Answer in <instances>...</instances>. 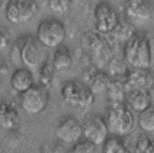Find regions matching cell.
Masks as SVG:
<instances>
[{
    "instance_id": "12",
    "label": "cell",
    "mask_w": 154,
    "mask_h": 153,
    "mask_svg": "<svg viewBox=\"0 0 154 153\" xmlns=\"http://www.w3.org/2000/svg\"><path fill=\"white\" fill-rule=\"evenodd\" d=\"M153 75L149 68H136L131 70L123 83L126 92L135 90L152 91Z\"/></svg>"
},
{
    "instance_id": "20",
    "label": "cell",
    "mask_w": 154,
    "mask_h": 153,
    "mask_svg": "<svg viewBox=\"0 0 154 153\" xmlns=\"http://www.w3.org/2000/svg\"><path fill=\"white\" fill-rule=\"evenodd\" d=\"M102 153H132L123 137L109 135L103 143Z\"/></svg>"
},
{
    "instance_id": "23",
    "label": "cell",
    "mask_w": 154,
    "mask_h": 153,
    "mask_svg": "<svg viewBox=\"0 0 154 153\" xmlns=\"http://www.w3.org/2000/svg\"><path fill=\"white\" fill-rule=\"evenodd\" d=\"M139 127L144 131L151 133L154 131V107L152 105L139 113L138 118Z\"/></svg>"
},
{
    "instance_id": "5",
    "label": "cell",
    "mask_w": 154,
    "mask_h": 153,
    "mask_svg": "<svg viewBox=\"0 0 154 153\" xmlns=\"http://www.w3.org/2000/svg\"><path fill=\"white\" fill-rule=\"evenodd\" d=\"M66 36V29L63 23L55 18H48L38 24L35 38L43 47L54 48L63 44Z\"/></svg>"
},
{
    "instance_id": "24",
    "label": "cell",
    "mask_w": 154,
    "mask_h": 153,
    "mask_svg": "<svg viewBox=\"0 0 154 153\" xmlns=\"http://www.w3.org/2000/svg\"><path fill=\"white\" fill-rule=\"evenodd\" d=\"M54 67L49 61H43L40 68V80L41 86L46 88L50 85L54 76Z\"/></svg>"
},
{
    "instance_id": "21",
    "label": "cell",
    "mask_w": 154,
    "mask_h": 153,
    "mask_svg": "<svg viewBox=\"0 0 154 153\" xmlns=\"http://www.w3.org/2000/svg\"><path fill=\"white\" fill-rule=\"evenodd\" d=\"M105 92L108 103L125 102L126 92L122 82L111 79Z\"/></svg>"
},
{
    "instance_id": "6",
    "label": "cell",
    "mask_w": 154,
    "mask_h": 153,
    "mask_svg": "<svg viewBox=\"0 0 154 153\" xmlns=\"http://www.w3.org/2000/svg\"><path fill=\"white\" fill-rule=\"evenodd\" d=\"M114 44L99 32H87L82 38V46L100 63L108 62L112 56Z\"/></svg>"
},
{
    "instance_id": "16",
    "label": "cell",
    "mask_w": 154,
    "mask_h": 153,
    "mask_svg": "<svg viewBox=\"0 0 154 153\" xmlns=\"http://www.w3.org/2000/svg\"><path fill=\"white\" fill-rule=\"evenodd\" d=\"M12 87L20 93H22L33 86V76L31 71L26 68H17L11 77Z\"/></svg>"
},
{
    "instance_id": "22",
    "label": "cell",
    "mask_w": 154,
    "mask_h": 153,
    "mask_svg": "<svg viewBox=\"0 0 154 153\" xmlns=\"http://www.w3.org/2000/svg\"><path fill=\"white\" fill-rule=\"evenodd\" d=\"M19 122L17 112L13 107L5 105L0 108V125L4 128L11 129L16 127Z\"/></svg>"
},
{
    "instance_id": "25",
    "label": "cell",
    "mask_w": 154,
    "mask_h": 153,
    "mask_svg": "<svg viewBox=\"0 0 154 153\" xmlns=\"http://www.w3.org/2000/svg\"><path fill=\"white\" fill-rule=\"evenodd\" d=\"M134 153H154L153 138L147 135L140 136L135 144Z\"/></svg>"
},
{
    "instance_id": "15",
    "label": "cell",
    "mask_w": 154,
    "mask_h": 153,
    "mask_svg": "<svg viewBox=\"0 0 154 153\" xmlns=\"http://www.w3.org/2000/svg\"><path fill=\"white\" fill-rule=\"evenodd\" d=\"M151 91L147 90L132 91L126 92L125 100L132 110L140 113L153 105Z\"/></svg>"
},
{
    "instance_id": "3",
    "label": "cell",
    "mask_w": 154,
    "mask_h": 153,
    "mask_svg": "<svg viewBox=\"0 0 154 153\" xmlns=\"http://www.w3.org/2000/svg\"><path fill=\"white\" fill-rule=\"evenodd\" d=\"M104 119L112 135L124 137L134 126V115L125 102L108 103Z\"/></svg>"
},
{
    "instance_id": "13",
    "label": "cell",
    "mask_w": 154,
    "mask_h": 153,
    "mask_svg": "<svg viewBox=\"0 0 154 153\" xmlns=\"http://www.w3.org/2000/svg\"><path fill=\"white\" fill-rule=\"evenodd\" d=\"M111 80L108 73L97 67H93L85 72L83 82L95 95L105 91Z\"/></svg>"
},
{
    "instance_id": "28",
    "label": "cell",
    "mask_w": 154,
    "mask_h": 153,
    "mask_svg": "<svg viewBox=\"0 0 154 153\" xmlns=\"http://www.w3.org/2000/svg\"><path fill=\"white\" fill-rule=\"evenodd\" d=\"M1 1H0V4H1Z\"/></svg>"
},
{
    "instance_id": "17",
    "label": "cell",
    "mask_w": 154,
    "mask_h": 153,
    "mask_svg": "<svg viewBox=\"0 0 154 153\" xmlns=\"http://www.w3.org/2000/svg\"><path fill=\"white\" fill-rule=\"evenodd\" d=\"M51 63L55 71H61L69 69L72 64V55L69 47L61 44L56 47Z\"/></svg>"
},
{
    "instance_id": "2",
    "label": "cell",
    "mask_w": 154,
    "mask_h": 153,
    "mask_svg": "<svg viewBox=\"0 0 154 153\" xmlns=\"http://www.w3.org/2000/svg\"><path fill=\"white\" fill-rule=\"evenodd\" d=\"M44 47L35 37L23 35L16 40L11 50V61L16 67H35L43 62Z\"/></svg>"
},
{
    "instance_id": "18",
    "label": "cell",
    "mask_w": 154,
    "mask_h": 153,
    "mask_svg": "<svg viewBox=\"0 0 154 153\" xmlns=\"http://www.w3.org/2000/svg\"><path fill=\"white\" fill-rule=\"evenodd\" d=\"M108 75L112 80L122 82L125 81L131 70L123 58L112 56L108 62Z\"/></svg>"
},
{
    "instance_id": "26",
    "label": "cell",
    "mask_w": 154,
    "mask_h": 153,
    "mask_svg": "<svg viewBox=\"0 0 154 153\" xmlns=\"http://www.w3.org/2000/svg\"><path fill=\"white\" fill-rule=\"evenodd\" d=\"M68 153H98L96 146L84 140L76 143Z\"/></svg>"
},
{
    "instance_id": "4",
    "label": "cell",
    "mask_w": 154,
    "mask_h": 153,
    "mask_svg": "<svg viewBox=\"0 0 154 153\" xmlns=\"http://www.w3.org/2000/svg\"><path fill=\"white\" fill-rule=\"evenodd\" d=\"M60 95L64 103L79 111L88 110L94 103L95 96L88 86L76 79L66 82L61 88Z\"/></svg>"
},
{
    "instance_id": "14",
    "label": "cell",
    "mask_w": 154,
    "mask_h": 153,
    "mask_svg": "<svg viewBox=\"0 0 154 153\" xmlns=\"http://www.w3.org/2000/svg\"><path fill=\"white\" fill-rule=\"evenodd\" d=\"M125 11L129 17L141 20L151 19L153 14V1L148 0H131L126 1Z\"/></svg>"
},
{
    "instance_id": "9",
    "label": "cell",
    "mask_w": 154,
    "mask_h": 153,
    "mask_svg": "<svg viewBox=\"0 0 154 153\" xmlns=\"http://www.w3.org/2000/svg\"><path fill=\"white\" fill-rule=\"evenodd\" d=\"M82 130L85 140L96 146L103 144L109 136L104 118L97 114L90 115L85 119Z\"/></svg>"
},
{
    "instance_id": "1",
    "label": "cell",
    "mask_w": 154,
    "mask_h": 153,
    "mask_svg": "<svg viewBox=\"0 0 154 153\" xmlns=\"http://www.w3.org/2000/svg\"><path fill=\"white\" fill-rule=\"evenodd\" d=\"M152 37L144 30L135 31L125 41L123 54L126 64L136 68H149L152 62Z\"/></svg>"
},
{
    "instance_id": "7",
    "label": "cell",
    "mask_w": 154,
    "mask_h": 153,
    "mask_svg": "<svg viewBox=\"0 0 154 153\" xmlns=\"http://www.w3.org/2000/svg\"><path fill=\"white\" fill-rule=\"evenodd\" d=\"M48 89L42 86H32L26 91L20 93V104L28 114L36 115L42 112L48 107L49 101Z\"/></svg>"
},
{
    "instance_id": "19",
    "label": "cell",
    "mask_w": 154,
    "mask_h": 153,
    "mask_svg": "<svg viewBox=\"0 0 154 153\" xmlns=\"http://www.w3.org/2000/svg\"><path fill=\"white\" fill-rule=\"evenodd\" d=\"M135 29L128 21L125 19H120L119 21L114 30L108 34V38L116 45L119 42L127 41L131 35L135 32Z\"/></svg>"
},
{
    "instance_id": "27",
    "label": "cell",
    "mask_w": 154,
    "mask_h": 153,
    "mask_svg": "<svg viewBox=\"0 0 154 153\" xmlns=\"http://www.w3.org/2000/svg\"><path fill=\"white\" fill-rule=\"evenodd\" d=\"M71 1H49V7L51 10L58 13V14H64L66 13L70 8Z\"/></svg>"
},
{
    "instance_id": "10",
    "label": "cell",
    "mask_w": 154,
    "mask_h": 153,
    "mask_svg": "<svg viewBox=\"0 0 154 153\" xmlns=\"http://www.w3.org/2000/svg\"><path fill=\"white\" fill-rule=\"evenodd\" d=\"M38 10L37 3L31 0H12L7 5L5 15L7 19L14 24L30 20Z\"/></svg>"
},
{
    "instance_id": "8",
    "label": "cell",
    "mask_w": 154,
    "mask_h": 153,
    "mask_svg": "<svg viewBox=\"0 0 154 153\" xmlns=\"http://www.w3.org/2000/svg\"><path fill=\"white\" fill-rule=\"evenodd\" d=\"M119 16L113 7L108 2L100 1L93 11L94 24L97 32L108 34L116 26Z\"/></svg>"
},
{
    "instance_id": "11",
    "label": "cell",
    "mask_w": 154,
    "mask_h": 153,
    "mask_svg": "<svg viewBox=\"0 0 154 153\" xmlns=\"http://www.w3.org/2000/svg\"><path fill=\"white\" fill-rule=\"evenodd\" d=\"M55 135L63 142L75 143L82 135V124L73 116H64L57 125Z\"/></svg>"
}]
</instances>
